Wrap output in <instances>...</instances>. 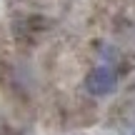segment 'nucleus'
I'll return each instance as SVG.
<instances>
[{"label": "nucleus", "mask_w": 135, "mask_h": 135, "mask_svg": "<svg viewBox=\"0 0 135 135\" xmlns=\"http://www.w3.org/2000/svg\"><path fill=\"white\" fill-rule=\"evenodd\" d=\"M83 88H85L88 95L93 98H108L118 90V73L113 70L110 65H95L83 80Z\"/></svg>", "instance_id": "nucleus-1"}, {"label": "nucleus", "mask_w": 135, "mask_h": 135, "mask_svg": "<svg viewBox=\"0 0 135 135\" xmlns=\"http://www.w3.org/2000/svg\"><path fill=\"white\" fill-rule=\"evenodd\" d=\"M133 135H135V133H133Z\"/></svg>", "instance_id": "nucleus-2"}]
</instances>
